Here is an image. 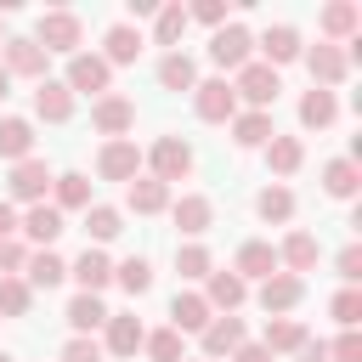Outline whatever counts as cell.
<instances>
[{
  "instance_id": "cell-1",
  "label": "cell",
  "mask_w": 362,
  "mask_h": 362,
  "mask_svg": "<svg viewBox=\"0 0 362 362\" xmlns=\"http://www.w3.org/2000/svg\"><path fill=\"white\" fill-rule=\"evenodd\" d=\"M45 57L51 51H62V57H74L79 51V40H85V23L74 17V11H40V23H34V34H28Z\"/></svg>"
},
{
  "instance_id": "cell-2",
  "label": "cell",
  "mask_w": 362,
  "mask_h": 362,
  "mask_svg": "<svg viewBox=\"0 0 362 362\" xmlns=\"http://www.w3.org/2000/svg\"><path fill=\"white\" fill-rule=\"evenodd\" d=\"M277 90H283V79H277V68H266V62H243L238 79H232V96H243L255 113H266V107L277 102Z\"/></svg>"
},
{
  "instance_id": "cell-3",
  "label": "cell",
  "mask_w": 362,
  "mask_h": 362,
  "mask_svg": "<svg viewBox=\"0 0 362 362\" xmlns=\"http://www.w3.org/2000/svg\"><path fill=\"white\" fill-rule=\"evenodd\" d=\"M192 107H198L204 124H232L238 119V96H232L226 79H198L192 85Z\"/></svg>"
},
{
  "instance_id": "cell-4",
  "label": "cell",
  "mask_w": 362,
  "mask_h": 362,
  "mask_svg": "<svg viewBox=\"0 0 362 362\" xmlns=\"http://www.w3.org/2000/svg\"><path fill=\"white\" fill-rule=\"evenodd\" d=\"M147 164H153V181H187L192 175V147L181 141V136H158L153 141V153H147Z\"/></svg>"
},
{
  "instance_id": "cell-5",
  "label": "cell",
  "mask_w": 362,
  "mask_h": 362,
  "mask_svg": "<svg viewBox=\"0 0 362 362\" xmlns=\"http://www.w3.org/2000/svg\"><path fill=\"white\" fill-rule=\"evenodd\" d=\"M96 175L102 181H136L141 175V147L130 141V136H119V141H102V153H96Z\"/></svg>"
},
{
  "instance_id": "cell-6",
  "label": "cell",
  "mask_w": 362,
  "mask_h": 362,
  "mask_svg": "<svg viewBox=\"0 0 362 362\" xmlns=\"http://www.w3.org/2000/svg\"><path fill=\"white\" fill-rule=\"evenodd\" d=\"M45 62H51V57H45L28 34H11V40L0 45V68L17 74V79H34V85H40V79H45Z\"/></svg>"
},
{
  "instance_id": "cell-7",
  "label": "cell",
  "mask_w": 362,
  "mask_h": 362,
  "mask_svg": "<svg viewBox=\"0 0 362 362\" xmlns=\"http://www.w3.org/2000/svg\"><path fill=\"white\" fill-rule=\"evenodd\" d=\"M107 79H113V68L96 57V51H74L68 57V90H85V96H107Z\"/></svg>"
},
{
  "instance_id": "cell-8",
  "label": "cell",
  "mask_w": 362,
  "mask_h": 362,
  "mask_svg": "<svg viewBox=\"0 0 362 362\" xmlns=\"http://www.w3.org/2000/svg\"><path fill=\"white\" fill-rule=\"evenodd\" d=\"M249 51H255V34H249L243 23H226V28H215V34H209V57H215L221 68H232V74L249 62Z\"/></svg>"
},
{
  "instance_id": "cell-9",
  "label": "cell",
  "mask_w": 362,
  "mask_h": 362,
  "mask_svg": "<svg viewBox=\"0 0 362 362\" xmlns=\"http://www.w3.org/2000/svg\"><path fill=\"white\" fill-rule=\"evenodd\" d=\"M90 124H96L107 141H119V136L136 124V102H130V96H96V102H90Z\"/></svg>"
},
{
  "instance_id": "cell-10",
  "label": "cell",
  "mask_w": 362,
  "mask_h": 362,
  "mask_svg": "<svg viewBox=\"0 0 362 362\" xmlns=\"http://www.w3.org/2000/svg\"><path fill=\"white\" fill-rule=\"evenodd\" d=\"M57 175H51V164L45 158H23V164H11V198H23V204H45V187H51Z\"/></svg>"
},
{
  "instance_id": "cell-11",
  "label": "cell",
  "mask_w": 362,
  "mask_h": 362,
  "mask_svg": "<svg viewBox=\"0 0 362 362\" xmlns=\"http://www.w3.org/2000/svg\"><path fill=\"white\" fill-rule=\"evenodd\" d=\"M300 300H305V277L272 272V277L260 283V311H266V317H283V311H294Z\"/></svg>"
},
{
  "instance_id": "cell-12",
  "label": "cell",
  "mask_w": 362,
  "mask_h": 362,
  "mask_svg": "<svg viewBox=\"0 0 362 362\" xmlns=\"http://www.w3.org/2000/svg\"><path fill=\"white\" fill-rule=\"evenodd\" d=\"M107 339H102V351L107 356H136L141 351V339H147V328H141V317H130V311H107Z\"/></svg>"
},
{
  "instance_id": "cell-13",
  "label": "cell",
  "mask_w": 362,
  "mask_h": 362,
  "mask_svg": "<svg viewBox=\"0 0 362 362\" xmlns=\"http://www.w3.org/2000/svg\"><path fill=\"white\" fill-rule=\"evenodd\" d=\"M305 68H311V85H317V90H334V85H339V79L351 74L345 51H339V45H328V40L305 51Z\"/></svg>"
},
{
  "instance_id": "cell-14",
  "label": "cell",
  "mask_w": 362,
  "mask_h": 362,
  "mask_svg": "<svg viewBox=\"0 0 362 362\" xmlns=\"http://www.w3.org/2000/svg\"><path fill=\"white\" fill-rule=\"evenodd\" d=\"M17 232H23L34 249H51V243L62 238V209H57V204H28V215L17 221Z\"/></svg>"
},
{
  "instance_id": "cell-15",
  "label": "cell",
  "mask_w": 362,
  "mask_h": 362,
  "mask_svg": "<svg viewBox=\"0 0 362 362\" xmlns=\"http://www.w3.org/2000/svg\"><path fill=\"white\" fill-rule=\"evenodd\" d=\"M204 300H209V311L232 317V311L249 300V283H243L238 272H209V277H204Z\"/></svg>"
},
{
  "instance_id": "cell-16",
  "label": "cell",
  "mask_w": 362,
  "mask_h": 362,
  "mask_svg": "<svg viewBox=\"0 0 362 362\" xmlns=\"http://www.w3.org/2000/svg\"><path fill=\"white\" fill-rule=\"evenodd\" d=\"M209 317H215V311H209V300H204V294H192V288H181V294L170 300V328H175V334H204V328H209Z\"/></svg>"
},
{
  "instance_id": "cell-17",
  "label": "cell",
  "mask_w": 362,
  "mask_h": 362,
  "mask_svg": "<svg viewBox=\"0 0 362 362\" xmlns=\"http://www.w3.org/2000/svg\"><path fill=\"white\" fill-rule=\"evenodd\" d=\"M34 113H40L45 124L74 119V90H68L62 79H40V85H34Z\"/></svg>"
},
{
  "instance_id": "cell-18",
  "label": "cell",
  "mask_w": 362,
  "mask_h": 362,
  "mask_svg": "<svg viewBox=\"0 0 362 362\" xmlns=\"http://www.w3.org/2000/svg\"><path fill=\"white\" fill-rule=\"evenodd\" d=\"M170 215H175V226H181L187 238H204L209 221H215V204H209L204 192H181V198L170 204Z\"/></svg>"
},
{
  "instance_id": "cell-19",
  "label": "cell",
  "mask_w": 362,
  "mask_h": 362,
  "mask_svg": "<svg viewBox=\"0 0 362 362\" xmlns=\"http://www.w3.org/2000/svg\"><path fill=\"white\" fill-rule=\"evenodd\" d=\"M68 277L79 283V294H102V288L113 283V260H107L102 249H85V255L68 266Z\"/></svg>"
},
{
  "instance_id": "cell-20",
  "label": "cell",
  "mask_w": 362,
  "mask_h": 362,
  "mask_svg": "<svg viewBox=\"0 0 362 362\" xmlns=\"http://www.w3.org/2000/svg\"><path fill=\"white\" fill-rule=\"evenodd\" d=\"M232 272H238L243 283H249V277H260V283H266V277H272V272H283V266H277V249H272V243H260V238H249V243L238 249V260H232Z\"/></svg>"
},
{
  "instance_id": "cell-21",
  "label": "cell",
  "mask_w": 362,
  "mask_h": 362,
  "mask_svg": "<svg viewBox=\"0 0 362 362\" xmlns=\"http://www.w3.org/2000/svg\"><path fill=\"white\" fill-rule=\"evenodd\" d=\"M305 339H311V334H305V322H294V317H266V334H260V345H266L272 356H283V351L294 356Z\"/></svg>"
},
{
  "instance_id": "cell-22",
  "label": "cell",
  "mask_w": 362,
  "mask_h": 362,
  "mask_svg": "<svg viewBox=\"0 0 362 362\" xmlns=\"http://www.w3.org/2000/svg\"><path fill=\"white\" fill-rule=\"evenodd\" d=\"M198 339H204V356H232L243 345V317H209V328Z\"/></svg>"
},
{
  "instance_id": "cell-23",
  "label": "cell",
  "mask_w": 362,
  "mask_h": 362,
  "mask_svg": "<svg viewBox=\"0 0 362 362\" xmlns=\"http://www.w3.org/2000/svg\"><path fill=\"white\" fill-rule=\"evenodd\" d=\"M0 158L6 164H23V158H34V124L28 119H0Z\"/></svg>"
},
{
  "instance_id": "cell-24",
  "label": "cell",
  "mask_w": 362,
  "mask_h": 362,
  "mask_svg": "<svg viewBox=\"0 0 362 362\" xmlns=\"http://www.w3.org/2000/svg\"><path fill=\"white\" fill-rule=\"evenodd\" d=\"M260 57H266V68H283V62H294V57H300V28H288V23L266 28V34H260Z\"/></svg>"
},
{
  "instance_id": "cell-25",
  "label": "cell",
  "mask_w": 362,
  "mask_h": 362,
  "mask_svg": "<svg viewBox=\"0 0 362 362\" xmlns=\"http://www.w3.org/2000/svg\"><path fill=\"white\" fill-rule=\"evenodd\" d=\"M124 204H130L136 215H158V209H170V187L153 181V175H136V181L124 187Z\"/></svg>"
},
{
  "instance_id": "cell-26",
  "label": "cell",
  "mask_w": 362,
  "mask_h": 362,
  "mask_svg": "<svg viewBox=\"0 0 362 362\" xmlns=\"http://www.w3.org/2000/svg\"><path fill=\"white\" fill-rule=\"evenodd\" d=\"M317 255H322V249H317V238H311V232H288V238H283V249H277V266H288V277H300V272H311V266H317Z\"/></svg>"
},
{
  "instance_id": "cell-27",
  "label": "cell",
  "mask_w": 362,
  "mask_h": 362,
  "mask_svg": "<svg viewBox=\"0 0 362 362\" xmlns=\"http://www.w3.org/2000/svg\"><path fill=\"white\" fill-rule=\"evenodd\" d=\"M62 277H68V260L51 255V249H34L28 266H23V283H28V288H57Z\"/></svg>"
},
{
  "instance_id": "cell-28",
  "label": "cell",
  "mask_w": 362,
  "mask_h": 362,
  "mask_svg": "<svg viewBox=\"0 0 362 362\" xmlns=\"http://www.w3.org/2000/svg\"><path fill=\"white\" fill-rule=\"evenodd\" d=\"M334 119H339V102H334V90H317V85H311V90L300 96V124H305V130H328Z\"/></svg>"
},
{
  "instance_id": "cell-29",
  "label": "cell",
  "mask_w": 362,
  "mask_h": 362,
  "mask_svg": "<svg viewBox=\"0 0 362 362\" xmlns=\"http://www.w3.org/2000/svg\"><path fill=\"white\" fill-rule=\"evenodd\" d=\"M356 187H362L356 158H328V164H322V192H328V198H356Z\"/></svg>"
},
{
  "instance_id": "cell-30",
  "label": "cell",
  "mask_w": 362,
  "mask_h": 362,
  "mask_svg": "<svg viewBox=\"0 0 362 362\" xmlns=\"http://www.w3.org/2000/svg\"><path fill=\"white\" fill-rule=\"evenodd\" d=\"M62 317H68V328H74V334H96V328L107 322V305H102V294H74Z\"/></svg>"
},
{
  "instance_id": "cell-31",
  "label": "cell",
  "mask_w": 362,
  "mask_h": 362,
  "mask_svg": "<svg viewBox=\"0 0 362 362\" xmlns=\"http://www.w3.org/2000/svg\"><path fill=\"white\" fill-rule=\"evenodd\" d=\"M356 23H362V11H356L351 0H334V6H322V17H317V28L328 34V45H334V40H351Z\"/></svg>"
},
{
  "instance_id": "cell-32",
  "label": "cell",
  "mask_w": 362,
  "mask_h": 362,
  "mask_svg": "<svg viewBox=\"0 0 362 362\" xmlns=\"http://www.w3.org/2000/svg\"><path fill=\"white\" fill-rule=\"evenodd\" d=\"M141 45H147V40H141V28L113 23V28H107V51H102V62H107V68H113V62H136V57H141Z\"/></svg>"
},
{
  "instance_id": "cell-33",
  "label": "cell",
  "mask_w": 362,
  "mask_h": 362,
  "mask_svg": "<svg viewBox=\"0 0 362 362\" xmlns=\"http://www.w3.org/2000/svg\"><path fill=\"white\" fill-rule=\"evenodd\" d=\"M158 85H164V90H192V85H198V62H192L187 51H164V62H158Z\"/></svg>"
},
{
  "instance_id": "cell-34",
  "label": "cell",
  "mask_w": 362,
  "mask_h": 362,
  "mask_svg": "<svg viewBox=\"0 0 362 362\" xmlns=\"http://www.w3.org/2000/svg\"><path fill=\"white\" fill-rule=\"evenodd\" d=\"M272 136H277V130H272V113H255V107H249V113L232 119V141H238V147H266Z\"/></svg>"
},
{
  "instance_id": "cell-35",
  "label": "cell",
  "mask_w": 362,
  "mask_h": 362,
  "mask_svg": "<svg viewBox=\"0 0 362 362\" xmlns=\"http://www.w3.org/2000/svg\"><path fill=\"white\" fill-rule=\"evenodd\" d=\"M266 164H272L277 175H294V170L305 164V147H300V136H272V141H266Z\"/></svg>"
},
{
  "instance_id": "cell-36",
  "label": "cell",
  "mask_w": 362,
  "mask_h": 362,
  "mask_svg": "<svg viewBox=\"0 0 362 362\" xmlns=\"http://www.w3.org/2000/svg\"><path fill=\"white\" fill-rule=\"evenodd\" d=\"M51 192H57V209H90V175H79V170L57 175Z\"/></svg>"
},
{
  "instance_id": "cell-37",
  "label": "cell",
  "mask_w": 362,
  "mask_h": 362,
  "mask_svg": "<svg viewBox=\"0 0 362 362\" xmlns=\"http://www.w3.org/2000/svg\"><path fill=\"white\" fill-rule=\"evenodd\" d=\"M255 215H260V221H277V226H283V221H294V192H288L283 181H272V187L255 198Z\"/></svg>"
},
{
  "instance_id": "cell-38",
  "label": "cell",
  "mask_w": 362,
  "mask_h": 362,
  "mask_svg": "<svg viewBox=\"0 0 362 362\" xmlns=\"http://www.w3.org/2000/svg\"><path fill=\"white\" fill-rule=\"evenodd\" d=\"M85 232H90V243H107V238L124 232V215H119L113 204H90V209H85Z\"/></svg>"
},
{
  "instance_id": "cell-39",
  "label": "cell",
  "mask_w": 362,
  "mask_h": 362,
  "mask_svg": "<svg viewBox=\"0 0 362 362\" xmlns=\"http://www.w3.org/2000/svg\"><path fill=\"white\" fill-rule=\"evenodd\" d=\"M113 283H119L124 294H147V288H153V266H147L141 255H130V260L113 266Z\"/></svg>"
},
{
  "instance_id": "cell-40",
  "label": "cell",
  "mask_w": 362,
  "mask_h": 362,
  "mask_svg": "<svg viewBox=\"0 0 362 362\" xmlns=\"http://www.w3.org/2000/svg\"><path fill=\"white\" fill-rule=\"evenodd\" d=\"M175 272H181L187 283H198V277L215 272V255H209L204 243H187V249H175Z\"/></svg>"
},
{
  "instance_id": "cell-41",
  "label": "cell",
  "mask_w": 362,
  "mask_h": 362,
  "mask_svg": "<svg viewBox=\"0 0 362 362\" xmlns=\"http://www.w3.org/2000/svg\"><path fill=\"white\" fill-rule=\"evenodd\" d=\"M34 305V288L23 277H0V317H28Z\"/></svg>"
},
{
  "instance_id": "cell-42",
  "label": "cell",
  "mask_w": 362,
  "mask_h": 362,
  "mask_svg": "<svg viewBox=\"0 0 362 362\" xmlns=\"http://www.w3.org/2000/svg\"><path fill=\"white\" fill-rule=\"evenodd\" d=\"M187 34V6H158V17H153V40L158 45H175Z\"/></svg>"
},
{
  "instance_id": "cell-43",
  "label": "cell",
  "mask_w": 362,
  "mask_h": 362,
  "mask_svg": "<svg viewBox=\"0 0 362 362\" xmlns=\"http://www.w3.org/2000/svg\"><path fill=\"white\" fill-rule=\"evenodd\" d=\"M181 339H187V334H175V328H158V334H147V339H141V351H147L153 362H181Z\"/></svg>"
},
{
  "instance_id": "cell-44",
  "label": "cell",
  "mask_w": 362,
  "mask_h": 362,
  "mask_svg": "<svg viewBox=\"0 0 362 362\" xmlns=\"http://www.w3.org/2000/svg\"><path fill=\"white\" fill-rule=\"evenodd\" d=\"M328 311H334V322H339V328H356V322H362V294H356V288H339Z\"/></svg>"
},
{
  "instance_id": "cell-45",
  "label": "cell",
  "mask_w": 362,
  "mask_h": 362,
  "mask_svg": "<svg viewBox=\"0 0 362 362\" xmlns=\"http://www.w3.org/2000/svg\"><path fill=\"white\" fill-rule=\"evenodd\" d=\"M204 23V28H226V0H192L187 6V23Z\"/></svg>"
},
{
  "instance_id": "cell-46",
  "label": "cell",
  "mask_w": 362,
  "mask_h": 362,
  "mask_svg": "<svg viewBox=\"0 0 362 362\" xmlns=\"http://www.w3.org/2000/svg\"><path fill=\"white\" fill-rule=\"evenodd\" d=\"M102 356H107V351H102L90 334H74V339L62 345V362H102Z\"/></svg>"
},
{
  "instance_id": "cell-47",
  "label": "cell",
  "mask_w": 362,
  "mask_h": 362,
  "mask_svg": "<svg viewBox=\"0 0 362 362\" xmlns=\"http://www.w3.org/2000/svg\"><path fill=\"white\" fill-rule=\"evenodd\" d=\"M328 362H362V334H356V328H345V334L328 345Z\"/></svg>"
},
{
  "instance_id": "cell-48",
  "label": "cell",
  "mask_w": 362,
  "mask_h": 362,
  "mask_svg": "<svg viewBox=\"0 0 362 362\" xmlns=\"http://www.w3.org/2000/svg\"><path fill=\"white\" fill-rule=\"evenodd\" d=\"M23 266H28V249L17 238H0V277H17Z\"/></svg>"
},
{
  "instance_id": "cell-49",
  "label": "cell",
  "mask_w": 362,
  "mask_h": 362,
  "mask_svg": "<svg viewBox=\"0 0 362 362\" xmlns=\"http://www.w3.org/2000/svg\"><path fill=\"white\" fill-rule=\"evenodd\" d=\"M339 277H345V288H356V277H362V243L339 249Z\"/></svg>"
},
{
  "instance_id": "cell-50",
  "label": "cell",
  "mask_w": 362,
  "mask_h": 362,
  "mask_svg": "<svg viewBox=\"0 0 362 362\" xmlns=\"http://www.w3.org/2000/svg\"><path fill=\"white\" fill-rule=\"evenodd\" d=\"M232 362H277V356H272L266 345H249V339H243V345L232 351Z\"/></svg>"
},
{
  "instance_id": "cell-51",
  "label": "cell",
  "mask_w": 362,
  "mask_h": 362,
  "mask_svg": "<svg viewBox=\"0 0 362 362\" xmlns=\"http://www.w3.org/2000/svg\"><path fill=\"white\" fill-rule=\"evenodd\" d=\"M294 362H328V345H322V339H305V345L294 351Z\"/></svg>"
},
{
  "instance_id": "cell-52",
  "label": "cell",
  "mask_w": 362,
  "mask_h": 362,
  "mask_svg": "<svg viewBox=\"0 0 362 362\" xmlns=\"http://www.w3.org/2000/svg\"><path fill=\"white\" fill-rule=\"evenodd\" d=\"M0 238H17V209L0 198Z\"/></svg>"
},
{
  "instance_id": "cell-53",
  "label": "cell",
  "mask_w": 362,
  "mask_h": 362,
  "mask_svg": "<svg viewBox=\"0 0 362 362\" xmlns=\"http://www.w3.org/2000/svg\"><path fill=\"white\" fill-rule=\"evenodd\" d=\"M6 96H11V74L0 68V102H6Z\"/></svg>"
},
{
  "instance_id": "cell-54",
  "label": "cell",
  "mask_w": 362,
  "mask_h": 362,
  "mask_svg": "<svg viewBox=\"0 0 362 362\" xmlns=\"http://www.w3.org/2000/svg\"><path fill=\"white\" fill-rule=\"evenodd\" d=\"M0 362H11V356H6V351H0Z\"/></svg>"
},
{
  "instance_id": "cell-55",
  "label": "cell",
  "mask_w": 362,
  "mask_h": 362,
  "mask_svg": "<svg viewBox=\"0 0 362 362\" xmlns=\"http://www.w3.org/2000/svg\"><path fill=\"white\" fill-rule=\"evenodd\" d=\"M0 45H6V34H0Z\"/></svg>"
},
{
  "instance_id": "cell-56",
  "label": "cell",
  "mask_w": 362,
  "mask_h": 362,
  "mask_svg": "<svg viewBox=\"0 0 362 362\" xmlns=\"http://www.w3.org/2000/svg\"><path fill=\"white\" fill-rule=\"evenodd\" d=\"M181 362H187V356H181Z\"/></svg>"
}]
</instances>
